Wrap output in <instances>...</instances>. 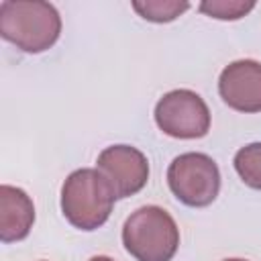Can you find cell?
<instances>
[{
  "instance_id": "6da1fadb",
  "label": "cell",
  "mask_w": 261,
  "mask_h": 261,
  "mask_svg": "<svg viewBox=\"0 0 261 261\" xmlns=\"http://www.w3.org/2000/svg\"><path fill=\"white\" fill-rule=\"evenodd\" d=\"M61 33V16L49 2L4 0L0 4V35L24 53H43Z\"/></svg>"
},
{
  "instance_id": "7a4b0ae2",
  "label": "cell",
  "mask_w": 261,
  "mask_h": 261,
  "mask_svg": "<svg viewBox=\"0 0 261 261\" xmlns=\"http://www.w3.org/2000/svg\"><path fill=\"white\" fill-rule=\"evenodd\" d=\"M122 245L137 261H171L179 247V228L159 206H141L122 226Z\"/></svg>"
},
{
  "instance_id": "3957f363",
  "label": "cell",
  "mask_w": 261,
  "mask_h": 261,
  "mask_svg": "<svg viewBox=\"0 0 261 261\" xmlns=\"http://www.w3.org/2000/svg\"><path fill=\"white\" fill-rule=\"evenodd\" d=\"M114 194L98 169H75L61 188V212L80 230L102 226L114 206Z\"/></svg>"
},
{
  "instance_id": "277c9868",
  "label": "cell",
  "mask_w": 261,
  "mask_h": 261,
  "mask_svg": "<svg viewBox=\"0 0 261 261\" xmlns=\"http://www.w3.org/2000/svg\"><path fill=\"white\" fill-rule=\"evenodd\" d=\"M167 184L181 204L204 208L212 204L220 192V171L212 157L204 153H184L171 161Z\"/></svg>"
},
{
  "instance_id": "5b68a950",
  "label": "cell",
  "mask_w": 261,
  "mask_h": 261,
  "mask_svg": "<svg viewBox=\"0 0 261 261\" xmlns=\"http://www.w3.org/2000/svg\"><path fill=\"white\" fill-rule=\"evenodd\" d=\"M157 126L173 139H200L210 128V110L192 90H171L155 106Z\"/></svg>"
},
{
  "instance_id": "8992f818",
  "label": "cell",
  "mask_w": 261,
  "mask_h": 261,
  "mask_svg": "<svg viewBox=\"0 0 261 261\" xmlns=\"http://www.w3.org/2000/svg\"><path fill=\"white\" fill-rule=\"evenodd\" d=\"M96 169L110 186L114 198H128L141 192L149 179L147 157L130 145L106 147L98 155Z\"/></svg>"
},
{
  "instance_id": "52a82bcc",
  "label": "cell",
  "mask_w": 261,
  "mask_h": 261,
  "mask_svg": "<svg viewBox=\"0 0 261 261\" xmlns=\"http://www.w3.org/2000/svg\"><path fill=\"white\" fill-rule=\"evenodd\" d=\"M218 92L232 110L261 112V63L255 59L228 63L218 77Z\"/></svg>"
},
{
  "instance_id": "ba28073f",
  "label": "cell",
  "mask_w": 261,
  "mask_h": 261,
  "mask_svg": "<svg viewBox=\"0 0 261 261\" xmlns=\"http://www.w3.org/2000/svg\"><path fill=\"white\" fill-rule=\"evenodd\" d=\"M35 222V206L29 194L14 186L0 188V241H22Z\"/></svg>"
},
{
  "instance_id": "9c48e42d",
  "label": "cell",
  "mask_w": 261,
  "mask_h": 261,
  "mask_svg": "<svg viewBox=\"0 0 261 261\" xmlns=\"http://www.w3.org/2000/svg\"><path fill=\"white\" fill-rule=\"evenodd\" d=\"M133 8L151 22H171L190 8V2L179 0H135Z\"/></svg>"
},
{
  "instance_id": "30bf717a",
  "label": "cell",
  "mask_w": 261,
  "mask_h": 261,
  "mask_svg": "<svg viewBox=\"0 0 261 261\" xmlns=\"http://www.w3.org/2000/svg\"><path fill=\"white\" fill-rule=\"evenodd\" d=\"M234 169L249 188L261 190V143L241 147L234 155Z\"/></svg>"
},
{
  "instance_id": "8fae6325",
  "label": "cell",
  "mask_w": 261,
  "mask_h": 261,
  "mask_svg": "<svg viewBox=\"0 0 261 261\" xmlns=\"http://www.w3.org/2000/svg\"><path fill=\"white\" fill-rule=\"evenodd\" d=\"M200 12L218 20H237L255 8V2L245 0H204L200 2Z\"/></svg>"
},
{
  "instance_id": "7c38bea8",
  "label": "cell",
  "mask_w": 261,
  "mask_h": 261,
  "mask_svg": "<svg viewBox=\"0 0 261 261\" xmlns=\"http://www.w3.org/2000/svg\"><path fill=\"white\" fill-rule=\"evenodd\" d=\"M90 261H114V259H110V257H104V255H96V257H92Z\"/></svg>"
},
{
  "instance_id": "4fadbf2b",
  "label": "cell",
  "mask_w": 261,
  "mask_h": 261,
  "mask_svg": "<svg viewBox=\"0 0 261 261\" xmlns=\"http://www.w3.org/2000/svg\"><path fill=\"white\" fill-rule=\"evenodd\" d=\"M224 261H245V259H224Z\"/></svg>"
}]
</instances>
